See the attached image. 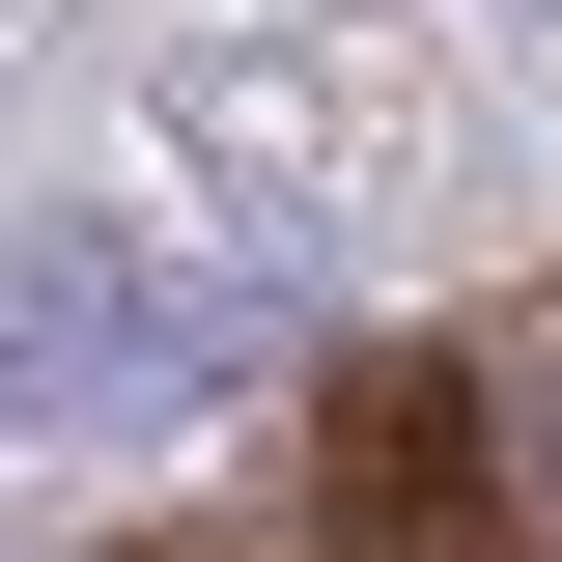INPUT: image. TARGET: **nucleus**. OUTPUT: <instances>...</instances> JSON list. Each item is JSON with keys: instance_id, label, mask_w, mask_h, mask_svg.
I'll use <instances>...</instances> for the list:
<instances>
[{"instance_id": "nucleus-2", "label": "nucleus", "mask_w": 562, "mask_h": 562, "mask_svg": "<svg viewBox=\"0 0 562 562\" xmlns=\"http://www.w3.org/2000/svg\"><path fill=\"white\" fill-rule=\"evenodd\" d=\"M535 29H562V0H535Z\"/></svg>"}, {"instance_id": "nucleus-1", "label": "nucleus", "mask_w": 562, "mask_h": 562, "mask_svg": "<svg viewBox=\"0 0 562 562\" xmlns=\"http://www.w3.org/2000/svg\"><path fill=\"white\" fill-rule=\"evenodd\" d=\"M281 310L254 281H198V254H113V225H0V422H169V394H225Z\"/></svg>"}]
</instances>
